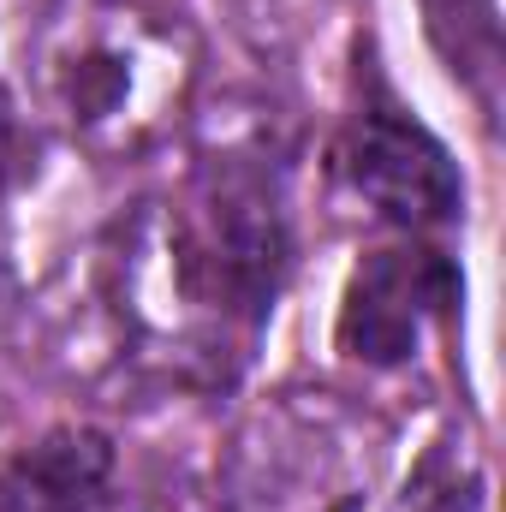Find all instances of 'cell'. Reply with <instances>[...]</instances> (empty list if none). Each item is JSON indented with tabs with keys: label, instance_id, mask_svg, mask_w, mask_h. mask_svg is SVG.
I'll return each instance as SVG.
<instances>
[{
	"label": "cell",
	"instance_id": "5",
	"mask_svg": "<svg viewBox=\"0 0 506 512\" xmlns=\"http://www.w3.org/2000/svg\"><path fill=\"white\" fill-rule=\"evenodd\" d=\"M30 155H36V143H30V126H24V108L0 90V203L30 179Z\"/></svg>",
	"mask_w": 506,
	"mask_h": 512
},
{
	"label": "cell",
	"instance_id": "2",
	"mask_svg": "<svg viewBox=\"0 0 506 512\" xmlns=\"http://www.w3.org/2000/svg\"><path fill=\"white\" fill-rule=\"evenodd\" d=\"M334 179L399 233L459 221L465 179L453 149L423 126L393 90H370L334 137Z\"/></svg>",
	"mask_w": 506,
	"mask_h": 512
},
{
	"label": "cell",
	"instance_id": "1",
	"mask_svg": "<svg viewBox=\"0 0 506 512\" xmlns=\"http://www.w3.org/2000/svg\"><path fill=\"white\" fill-rule=\"evenodd\" d=\"M36 102L96 161H143L191 120L197 36L149 0H48L30 30Z\"/></svg>",
	"mask_w": 506,
	"mask_h": 512
},
{
	"label": "cell",
	"instance_id": "4",
	"mask_svg": "<svg viewBox=\"0 0 506 512\" xmlns=\"http://www.w3.org/2000/svg\"><path fill=\"white\" fill-rule=\"evenodd\" d=\"M114 435L96 423H54L36 441L0 453V512H108Z\"/></svg>",
	"mask_w": 506,
	"mask_h": 512
},
{
	"label": "cell",
	"instance_id": "3",
	"mask_svg": "<svg viewBox=\"0 0 506 512\" xmlns=\"http://www.w3.org/2000/svg\"><path fill=\"white\" fill-rule=\"evenodd\" d=\"M459 298H465V280H459L447 251L417 245V239L381 245L346 280V298L334 316V346L352 364L399 370L423 352L429 328L459 310Z\"/></svg>",
	"mask_w": 506,
	"mask_h": 512
},
{
	"label": "cell",
	"instance_id": "6",
	"mask_svg": "<svg viewBox=\"0 0 506 512\" xmlns=\"http://www.w3.org/2000/svg\"><path fill=\"white\" fill-rule=\"evenodd\" d=\"M191 512H233V507H227V501H215V495H203V501H197Z\"/></svg>",
	"mask_w": 506,
	"mask_h": 512
}]
</instances>
